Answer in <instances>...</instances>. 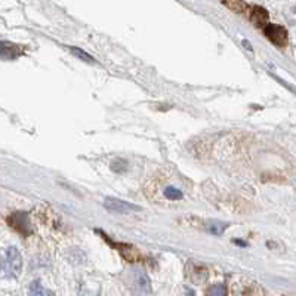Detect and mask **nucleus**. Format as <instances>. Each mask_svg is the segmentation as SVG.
<instances>
[{
    "label": "nucleus",
    "instance_id": "nucleus-9",
    "mask_svg": "<svg viewBox=\"0 0 296 296\" xmlns=\"http://www.w3.org/2000/svg\"><path fill=\"white\" fill-rule=\"evenodd\" d=\"M28 296H55V293L48 287H45L40 283V280H34L28 287Z\"/></svg>",
    "mask_w": 296,
    "mask_h": 296
},
{
    "label": "nucleus",
    "instance_id": "nucleus-14",
    "mask_svg": "<svg viewBox=\"0 0 296 296\" xmlns=\"http://www.w3.org/2000/svg\"><path fill=\"white\" fill-rule=\"evenodd\" d=\"M224 230H225V224L218 222V221L209 222V225H208V231L212 232V234H221Z\"/></svg>",
    "mask_w": 296,
    "mask_h": 296
},
{
    "label": "nucleus",
    "instance_id": "nucleus-6",
    "mask_svg": "<svg viewBox=\"0 0 296 296\" xmlns=\"http://www.w3.org/2000/svg\"><path fill=\"white\" fill-rule=\"evenodd\" d=\"M250 21L258 27V28H263L268 24V12L261 8V6H252L250 8V14H249Z\"/></svg>",
    "mask_w": 296,
    "mask_h": 296
},
{
    "label": "nucleus",
    "instance_id": "nucleus-4",
    "mask_svg": "<svg viewBox=\"0 0 296 296\" xmlns=\"http://www.w3.org/2000/svg\"><path fill=\"white\" fill-rule=\"evenodd\" d=\"M104 208L113 214L119 215H131L133 212H139L141 208L136 206V204H132L128 201H123V200H119V198L107 197L104 200Z\"/></svg>",
    "mask_w": 296,
    "mask_h": 296
},
{
    "label": "nucleus",
    "instance_id": "nucleus-10",
    "mask_svg": "<svg viewBox=\"0 0 296 296\" xmlns=\"http://www.w3.org/2000/svg\"><path fill=\"white\" fill-rule=\"evenodd\" d=\"M224 5H227L231 11L239 14H250V8L247 6L243 0H224Z\"/></svg>",
    "mask_w": 296,
    "mask_h": 296
},
{
    "label": "nucleus",
    "instance_id": "nucleus-2",
    "mask_svg": "<svg viewBox=\"0 0 296 296\" xmlns=\"http://www.w3.org/2000/svg\"><path fill=\"white\" fill-rule=\"evenodd\" d=\"M129 289L135 296H144L148 295L151 292V283L150 279L145 274V271L139 270V268H133L129 273Z\"/></svg>",
    "mask_w": 296,
    "mask_h": 296
},
{
    "label": "nucleus",
    "instance_id": "nucleus-8",
    "mask_svg": "<svg viewBox=\"0 0 296 296\" xmlns=\"http://www.w3.org/2000/svg\"><path fill=\"white\" fill-rule=\"evenodd\" d=\"M188 268H190V279L193 280L194 283H201L208 279V270L201 265H196L194 262H188Z\"/></svg>",
    "mask_w": 296,
    "mask_h": 296
},
{
    "label": "nucleus",
    "instance_id": "nucleus-7",
    "mask_svg": "<svg viewBox=\"0 0 296 296\" xmlns=\"http://www.w3.org/2000/svg\"><path fill=\"white\" fill-rule=\"evenodd\" d=\"M24 52V49L18 45H14V43H9L6 40L2 42V60L8 61V60H15L18 58L21 53Z\"/></svg>",
    "mask_w": 296,
    "mask_h": 296
},
{
    "label": "nucleus",
    "instance_id": "nucleus-12",
    "mask_svg": "<svg viewBox=\"0 0 296 296\" xmlns=\"http://www.w3.org/2000/svg\"><path fill=\"white\" fill-rule=\"evenodd\" d=\"M70 50H71V53L73 55H76L79 60H82V61H84V63H87V64H95L97 61L89 55V53H86L84 50L79 49V48H70Z\"/></svg>",
    "mask_w": 296,
    "mask_h": 296
},
{
    "label": "nucleus",
    "instance_id": "nucleus-3",
    "mask_svg": "<svg viewBox=\"0 0 296 296\" xmlns=\"http://www.w3.org/2000/svg\"><path fill=\"white\" fill-rule=\"evenodd\" d=\"M263 34L267 36V39L274 43L276 46L279 48H286L287 46V30L281 25H277V24H267L262 28Z\"/></svg>",
    "mask_w": 296,
    "mask_h": 296
},
{
    "label": "nucleus",
    "instance_id": "nucleus-16",
    "mask_svg": "<svg viewBox=\"0 0 296 296\" xmlns=\"http://www.w3.org/2000/svg\"><path fill=\"white\" fill-rule=\"evenodd\" d=\"M234 243H235V245H240V246H246V243H243V242H240V240H234Z\"/></svg>",
    "mask_w": 296,
    "mask_h": 296
},
{
    "label": "nucleus",
    "instance_id": "nucleus-1",
    "mask_svg": "<svg viewBox=\"0 0 296 296\" xmlns=\"http://www.w3.org/2000/svg\"><path fill=\"white\" fill-rule=\"evenodd\" d=\"M3 276L6 279H17L22 270V258L21 253L17 247L11 246L6 249L5 255H3Z\"/></svg>",
    "mask_w": 296,
    "mask_h": 296
},
{
    "label": "nucleus",
    "instance_id": "nucleus-11",
    "mask_svg": "<svg viewBox=\"0 0 296 296\" xmlns=\"http://www.w3.org/2000/svg\"><path fill=\"white\" fill-rule=\"evenodd\" d=\"M206 296H227V287L221 283L212 284L211 287H208Z\"/></svg>",
    "mask_w": 296,
    "mask_h": 296
},
{
    "label": "nucleus",
    "instance_id": "nucleus-13",
    "mask_svg": "<svg viewBox=\"0 0 296 296\" xmlns=\"http://www.w3.org/2000/svg\"><path fill=\"white\" fill-rule=\"evenodd\" d=\"M165 196L169 200H180V198H182V191L175 187H167L165 190Z\"/></svg>",
    "mask_w": 296,
    "mask_h": 296
},
{
    "label": "nucleus",
    "instance_id": "nucleus-5",
    "mask_svg": "<svg viewBox=\"0 0 296 296\" xmlns=\"http://www.w3.org/2000/svg\"><path fill=\"white\" fill-rule=\"evenodd\" d=\"M8 222L9 225L17 230L18 232L24 234V235H28L32 232V225H30V219L27 214L24 212H17V214H12L8 218Z\"/></svg>",
    "mask_w": 296,
    "mask_h": 296
},
{
    "label": "nucleus",
    "instance_id": "nucleus-15",
    "mask_svg": "<svg viewBox=\"0 0 296 296\" xmlns=\"http://www.w3.org/2000/svg\"><path fill=\"white\" fill-rule=\"evenodd\" d=\"M181 296H196V292H194L193 289L185 287V289H184V292L181 293Z\"/></svg>",
    "mask_w": 296,
    "mask_h": 296
}]
</instances>
